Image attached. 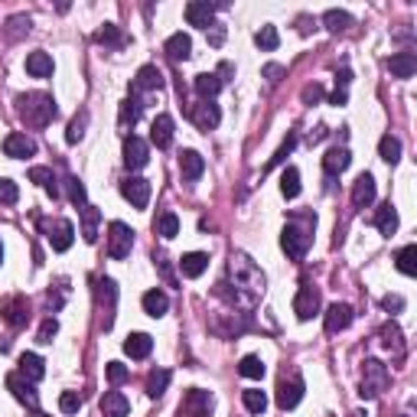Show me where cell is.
Returning a JSON list of instances; mask_svg holds the SVG:
<instances>
[{
	"label": "cell",
	"mask_w": 417,
	"mask_h": 417,
	"mask_svg": "<svg viewBox=\"0 0 417 417\" xmlns=\"http://www.w3.org/2000/svg\"><path fill=\"white\" fill-rule=\"evenodd\" d=\"M215 294L229 300L231 307L255 310V303L264 294V274L258 271V264L248 255H231L229 258V281H222Z\"/></svg>",
	"instance_id": "1"
},
{
	"label": "cell",
	"mask_w": 417,
	"mask_h": 417,
	"mask_svg": "<svg viewBox=\"0 0 417 417\" xmlns=\"http://www.w3.org/2000/svg\"><path fill=\"white\" fill-rule=\"evenodd\" d=\"M313 229H316V219L313 215H300V219H290L281 231V248L287 251V258L294 261H303L313 245Z\"/></svg>",
	"instance_id": "2"
},
{
	"label": "cell",
	"mask_w": 417,
	"mask_h": 417,
	"mask_svg": "<svg viewBox=\"0 0 417 417\" xmlns=\"http://www.w3.org/2000/svg\"><path fill=\"white\" fill-rule=\"evenodd\" d=\"M20 104V118L30 124V128H46L52 118H56V102L43 92H33V95H20L17 98Z\"/></svg>",
	"instance_id": "3"
},
{
	"label": "cell",
	"mask_w": 417,
	"mask_h": 417,
	"mask_svg": "<svg viewBox=\"0 0 417 417\" xmlns=\"http://www.w3.org/2000/svg\"><path fill=\"white\" fill-rule=\"evenodd\" d=\"M388 382H392V375H388V368H385L378 358H365V362H362V385H358V394H362V398H378V394L388 388Z\"/></svg>",
	"instance_id": "4"
},
{
	"label": "cell",
	"mask_w": 417,
	"mask_h": 417,
	"mask_svg": "<svg viewBox=\"0 0 417 417\" xmlns=\"http://www.w3.org/2000/svg\"><path fill=\"white\" fill-rule=\"evenodd\" d=\"M134 248V231L124 222H111L108 225V258L111 261H124Z\"/></svg>",
	"instance_id": "5"
},
{
	"label": "cell",
	"mask_w": 417,
	"mask_h": 417,
	"mask_svg": "<svg viewBox=\"0 0 417 417\" xmlns=\"http://www.w3.org/2000/svg\"><path fill=\"white\" fill-rule=\"evenodd\" d=\"M294 313H297V320H313V316L320 313V290L310 281L300 284L297 300H294Z\"/></svg>",
	"instance_id": "6"
},
{
	"label": "cell",
	"mask_w": 417,
	"mask_h": 417,
	"mask_svg": "<svg viewBox=\"0 0 417 417\" xmlns=\"http://www.w3.org/2000/svg\"><path fill=\"white\" fill-rule=\"evenodd\" d=\"M212 414V394L209 392H193L183 394V404H179V417H209Z\"/></svg>",
	"instance_id": "7"
},
{
	"label": "cell",
	"mask_w": 417,
	"mask_h": 417,
	"mask_svg": "<svg viewBox=\"0 0 417 417\" xmlns=\"http://www.w3.org/2000/svg\"><path fill=\"white\" fill-rule=\"evenodd\" d=\"M147 160H150V150H147V140L144 137H124V167L128 170H144Z\"/></svg>",
	"instance_id": "8"
},
{
	"label": "cell",
	"mask_w": 417,
	"mask_h": 417,
	"mask_svg": "<svg viewBox=\"0 0 417 417\" xmlns=\"http://www.w3.org/2000/svg\"><path fill=\"white\" fill-rule=\"evenodd\" d=\"M121 196L128 199L134 209H147V203H150V183L144 176H128L121 183Z\"/></svg>",
	"instance_id": "9"
},
{
	"label": "cell",
	"mask_w": 417,
	"mask_h": 417,
	"mask_svg": "<svg viewBox=\"0 0 417 417\" xmlns=\"http://www.w3.org/2000/svg\"><path fill=\"white\" fill-rule=\"evenodd\" d=\"M300 398H303V378H300V375H290V378L284 375L281 385H277V404H281L284 411H290L300 404Z\"/></svg>",
	"instance_id": "10"
},
{
	"label": "cell",
	"mask_w": 417,
	"mask_h": 417,
	"mask_svg": "<svg viewBox=\"0 0 417 417\" xmlns=\"http://www.w3.org/2000/svg\"><path fill=\"white\" fill-rule=\"evenodd\" d=\"M95 287H98V303L104 307V330H111V326H114V303H118V287H114V281H111V277H98V281H95Z\"/></svg>",
	"instance_id": "11"
},
{
	"label": "cell",
	"mask_w": 417,
	"mask_h": 417,
	"mask_svg": "<svg viewBox=\"0 0 417 417\" xmlns=\"http://www.w3.org/2000/svg\"><path fill=\"white\" fill-rule=\"evenodd\" d=\"M189 118H193V124H196L199 131H215L222 121V111H219V104H212V102H199L189 108Z\"/></svg>",
	"instance_id": "12"
},
{
	"label": "cell",
	"mask_w": 417,
	"mask_h": 417,
	"mask_svg": "<svg viewBox=\"0 0 417 417\" xmlns=\"http://www.w3.org/2000/svg\"><path fill=\"white\" fill-rule=\"evenodd\" d=\"M7 388L13 392V398L23 401L26 408L40 414V394L33 392V382H26L23 375H7Z\"/></svg>",
	"instance_id": "13"
},
{
	"label": "cell",
	"mask_w": 417,
	"mask_h": 417,
	"mask_svg": "<svg viewBox=\"0 0 417 417\" xmlns=\"http://www.w3.org/2000/svg\"><path fill=\"white\" fill-rule=\"evenodd\" d=\"M0 313H4L7 326L20 330V326H26V320H30V303H26V297H10L0 303Z\"/></svg>",
	"instance_id": "14"
},
{
	"label": "cell",
	"mask_w": 417,
	"mask_h": 417,
	"mask_svg": "<svg viewBox=\"0 0 417 417\" xmlns=\"http://www.w3.org/2000/svg\"><path fill=\"white\" fill-rule=\"evenodd\" d=\"M163 88V72L157 66H140L134 75V85H131V92H160Z\"/></svg>",
	"instance_id": "15"
},
{
	"label": "cell",
	"mask_w": 417,
	"mask_h": 417,
	"mask_svg": "<svg viewBox=\"0 0 417 417\" xmlns=\"http://www.w3.org/2000/svg\"><path fill=\"white\" fill-rule=\"evenodd\" d=\"M352 316H356V313H352L349 303H332V307L326 310V332H330V336H336V332L349 330Z\"/></svg>",
	"instance_id": "16"
},
{
	"label": "cell",
	"mask_w": 417,
	"mask_h": 417,
	"mask_svg": "<svg viewBox=\"0 0 417 417\" xmlns=\"http://www.w3.org/2000/svg\"><path fill=\"white\" fill-rule=\"evenodd\" d=\"M186 20H189V26L209 30L215 20V4H209V0H193V4H186Z\"/></svg>",
	"instance_id": "17"
},
{
	"label": "cell",
	"mask_w": 417,
	"mask_h": 417,
	"mask_svg": "<svg viewBox=\"0 0 417 417\" xmlns=\"http://www.w3.org/2000/svg\"><path fill=\"white\" fill-rule=\"evenodd\" d=\"M375 176L372 173H362V176L356 179V186H352V205L356 209H368V205L375 203Z\"/></svg>",
	"instance_id": "18"
},
{
	"label": "cell",
	"mask_w": 417,
	"mask_h": 417,
	"mask_svg": "<svg viewBox=\"0 0 417 417\" xmlns=\"http://www.w3.org/2000/svg\"><path fill=\"white\" fill-rule=\"evenodd\" d=\"M4 154L13 157V160H23V157H33L36 154V140L26 134H7L4 140Z\"/></svg>",
	"instance_id": "19"
},
{
	"label": "cell",
	"mask_w": 417,
	"mask_h": 417,
	"mask_svg": "<svg viewBox=\"0 0 417 417\" xmlns=\"http://www.w3.org/2000/svg\"><path fill=\"white\" fill-rule=\"evenodd\" d=\"M72 241H75V225L68 219H59L56 225L49 229V245L52 251H68L72 248Z\"/></svg>",
	"instance_id": "20"
},
{
	"label": "cell",
	"mask_w": 417,
	"mask_h": 417,
	"mask_svg": "<svg viewBox=\"0 0 417 417\" xmlns=\"http://www.w3.org/2000/svg\"><path fill=\"white\" fill-rule=\"evenodd\" d=\"M179 173H183L186 183H196V179L205 173L203 154H199V150H183V154H179Z\"/></svg>",
	"instance_id": "21"
},
{
	"label": "cell",
	"mask_w": 417,
	"mask_h": 417,
	"mask_svg": "<svg viewBox=\"0 0 417 417\" xmlns=\"http://www.w3.org/2000/svg\"><path fill=\"white\" fill-rule=\"evenodd\" d=\"M349 163H352V154L346 147H332L323 157V170H326V176H339L342 170H349Z\"/></svg>",
	"instance_id": "22"
},
{
	"label": "cell",
	"mask_w": 417,
	"mask_h": 417,
	"mask_svg": "<svg viewBox=\"0 0 417 417\" xmlns=\"http://www.w3.org/2000/svg\"><path fill=\"white\" fill-rule=\"evenodd\" d=\"M150 140H154L160 150H167V147L173 144V118L170 114H157L154 124H150Z\"/></svg>",
	"instance_id": "23"
},
{
	"label": "cell",
	"mask_w": 417,
	"mask_h": 417,
	"mask_svg": "<svg viewBox=\"0 0 417 417\" xmlns=\"http://www.w3.org/2000/svg\"><path fill=\"white\" fill-rule=\"evenodd\" d=\"M20 375H23L26 382H43V375H46V362L36 352H23L20 356Z\"/></svg>",
	"instance_id": "24"
},
{
	"label": "cell",
	"mask_w": 417,
	"mask_h": 417,
	"mask_svg": "<svg viewBox=\"0 0 417 417\" xmlns=\"http://www.w3.org/2000/svg\"><path fill=\"white\" fill-rule=\"evenodd\" d=\"M163 52H167V56H170L173 62H186L189 56H193V40H189L186 33H173L170 40H167V46H163Z\"/></svg>",
	"instance_id": "25"
},
{
	"label": "cell",
	"mask_w": 417,
	"mask_h": 417,
	"mask_svg": "<svg viewBox=\"0 0 417 417\" xmlns=\"http://www.w3.org/2000/svg\"><path fill=\"white\" fill-rule=\"evenodd\" d=\"M131 401L121 392H104L102 398V417H128Z\"/></svg>",
	"instance_id": "26"
},
{
	"label": "cell",
	"mask_w": 417,
	"mask_h": 417,
	"mask_svg": "<svg viewBox=\"0 0 417 417\" xmlns=\"http://www.w3.org/2000/svg\"><path fill=\"white\" fill-rule=\"evenodd\" d=\"M388 68H392L394 78H411L417 72V56L414 52H394L388 59Z\"/></svg>",
	"instance_id": "27"
},
{
	"label": "cell",
	"mask_w": 417,
	"mask_h": 417,
	"mask_svg": "<svg viewBox=\"0 0 417 417\" xmlns=\"http://www.w3.org/2000/svg\"><path fill=\"white\" fill-rule=\"evenodd\" d=\"M124 352H128L131 358H147L154 352V339H150L147 332H131L128 339H124Z\"/></svg>",
	"instance_id": "28"
},
{
	"label": "cell",
	"mask_w": 417,
	"mask_h": 417,
	"mask_svg": "<svg viewBox=\"0 0 417 417\" xmlns=\"http://www.w3.org/2000/svg\"><path fill=\"white\" fill-rule=\"evenodd\" d=\"M205 267H209V258H205L203 251H189V255L179 258V271H183V277H203Z\"/></svg>",
	"instance_id": "29"
},
{
	"label": "cell",
	"mask_w": 417,
	"mask_h": 417,
	"mask_svg": "<svg viewBox=\"0 0 417 417\" xmlns=\"http://www.w3.org/2000/svg\"><path fill=\"white\" fill-rule=\"evenodd\" d=\"M193 88H196V95L203 98V102H212L215 95L222 92V78L215 75V72H203V75H196Z\"/></svg>",
	"instance_id": "30"
},
{
	"label": "cell",
	"mask_w": 417,
	"mask_h": 417,
	"mask_svg": "<svg viewBox=\"0 0 417 417\" xmlns=\"http://www.w3.org/2000/svg\"><path fill=\"white\" fill-rule=\"evenodd\" d=\"M78 215H82V238H85L88 245H95V241H98V222H102V212H98L95 205H85V209H78Z\"/></svg>",
	"instance_id": "31"
},
{
	"label": "cell",
	"mask_w": 417,
	"mask_h": 417,
	"mask_svg": "<svg viewBox=\"0 0 417 417\" xmlns=\"http://www.w3.org/2000/svg\"><path fill=\"white\" fill-rule=\"evenodd\" d=\"M26 72L33 78H49L52 75V56L49 52H30V56H26Z\"/></svg>",
	"instance_id": "32"
},
{
	"label": "cell",
	"mask_w": 417,
	"mask_h": 417,
	"mask_svg": "<svg viewBox=\"0 0 417 417\" xmlns=\"http://www.w3.org/2000/svg\"><path fill=\"white\" fill-rule=\"evenodd\" d=\"M140 303H144V313H147V316H154V320L170 310V297H167L163 290H147Z\"/></svg>",
	"instance_id": "33"
},
{
	"label": "cell",
	"mask_w": 417,
	"mask_h": 417,
	"mask_svg": "<svg viewBox=\"0 0 417 417\" xmlns=\"http://www.w3.org/2000/svg\"><path fill=\"white\" fill-rule=\"evenodd\" d=\"M375 225H378V231H382L385 238H392L394 231H398V212H394L392 203H385L378 212H375Z\"/></svg>",
	"instance_id": "34"
},
{
	"label": "cell",
	"mask_w": 417,
	"mask_h": 417,
	"mask_svg": "<svg viewBox=\"0 0 417 417\" xmlns=\"http://www.w3.org/2000/svg\"><path fill=\"white\" fill-rule=\"evenodd\" d=\"M140 111H144V104H140V98H137V95L124 98V102H121V114H118L121 128H124V131H128V128H134L137 121H140Z\"/></svg>",
	"instance_id": "35"
},
{
	"label": "cell",
	"mask_w": 417,
	"mask_h": 417,
	"mask_svg": "<svg viewBox=\"0 0 417 417\" xmlns=\"http://www.w3.org/2000/svg\"><path fill=\"white\" fill-rule=\"evenodd\" d=\"M154 231L160 235V238H176L179 235V215L176 212H160L157 215V222H154Z\"/></svg>",
	"instance_id": "36"
},
{
	"label": "cell",
	"mask_w": 417,
	"mask_h": 417,
	"mask_svg": "<svg viewBox=\"0 0 417 417\" xmlns=\"http://www.w3.org/2000/svg\"><path fill=\"white\" fill-rule=\"evenodd\" d=\"M394 267H398L401 274H408V277H414L417 274V245H404L394 255Z\"/></svg>",
	"instance_id": "37"
},
{
	"label": "cell",
	"mask_w": 417,
	"mask_h": 417,
	"mask_svg": "<svg viewBox=\"0 0 417 417\" xmlns=\"http://www.w3.org/2000/svg\"><path fill=\"white\" fill-rule=\"evenodd\" d=\"M382 346H385V349H394V358L404 356V339H401V330L394 323H385L382 326Z\"/></svg>",
	"instance_id": "38"
},
{
	"label": "cell",
	"mask_w": 417,
	"mask_h": 417,
	"mask_svg": "<svg viewBox=\"0 0 417 417\" xmlns=\"http://www.w3.org/2000/svg\"><path fill=\"white\" fill-rule=\"evenodd\" d=\"M167 385H170V368H154V372L147 375V394L150 398H160L167 392Z\"/></svg>",
	"instance_id": "39"
},
{
	"label": "cell",
	"mask_w": 417,
	"mask_h": 417,
	"mask_svg": "<svg viewBox=\"0 0 417 417\" xmlns=\"http://www.w3.org/2000/svg\"><path fill=\"white\" fill-rule=\"evenodd\" d=\"M323 23H326L330 33H342V30H349V26H352V17L346 13V10H326Z\"/></svg>",
	"instance_id": "40"
},
{
	"label": "cell",
	"mask_w": 417,
	"mask_h": 417,
	"mask_svg": "<svg viewBox=\"0 0 417 417\" xmlns=\"http://www.w3.org/2000/svg\"><path fill=\"white\" fill-rule=\"evenodd\" d=\"M281 193H284V199H297L300 196V170L297 167H287V170H284Z\"/></svg>",
	"instance_id": "41"
},
{
	"label": "cell",
	"mask_w": 417,
	"mask_h": 417,
	"mask_svg": "<svg viewBox=\"0 0 417 417\" xmlns=\"http://www.w3.org/2000/svg\"><path fill=\"white\" fill-rule=\"evenodd\" d=\"M30 179H33V183H40V186H46V193H49L52 199H59V186H56V176H52V170H46V167H33V170H30Z\"/></svg>",
	"instance_id": "42"
},
{
	"label": "cell",
	"mask_w": 417,
	"mask_h": 417,
	"mask_svg": "<svg viewBox=\"0 0 417 417\" xmlns=\"http://www.w3.org/2000/svg\"><path fill=\"white\" fill-rule=\"evenodd\" d=\"M378 154H382L385 163H392V167H394V163L401 160V140H398V137H392V134H385L382 144H378Z\"/></svg>",
	"instance_id": "43"
},
{
	"label": "cell",
	"mask_w": 417,
	"mask_h": 417,
	"mask_svg": "<svg viewBox=\"0 0 417 417\" xmlns=\"http://www.w3.org/2000/svg\"><path fill=\"white\" fill-rule=\"evenodd\" d=\"M255 43H258V49L274 52V49H277V43H281V36H277V26H261V30L255 33Z\"/></svg>",
	"instance_id": "44"
},
{
	"label": "cell",
	"mask_w": 417,
	"mask_h": 417,
	"mask_svg": "<svg viewBox=\"0 0 417 417\" xmlns=\"http://www.w3.org/2000/svg\"><path fill=\"white\" fill-rule=\"evenodd\" d=\"M297 140H300V137H297V131H290V134L284 137V144L277 147V154L271 157V163H267V170H274V167H281V163L287 160L290 154H294V147H297Z\"/></svg>",
	"instance_id": "45"
},
{
	"label": "cell",
	"mask_w": 417,
	"mask_h": 417,
	"mask_svg": "<svg viewBox=\"0 0 417 417\" xmlns=\"http://www.w3.org/2000/svg\"><path fill=\"white\" fill-rule=\"evenodd\" d=\"M241 401H245V408L251 411V414H264V411H267V394L258 392V388H248V392H241Z\"/></svg>",
	"instance_id": "46"
},
{
	"label": "cell",
	"mask_w": 417,
	"mask_h": 417,
	"mask_svg": "<svg viewBox=\"0 0 417 417\" xmlns=\"http://www.w3.org/2000/svg\"><path fill=\"white\" fill-rule=\"evenodd\" d=\"M66 189H68V199H72V203H75L78 209H85V205H88L85 183H82V179H78V176H68V179H66Z\"/></svg>",
	"instance_id": "47"
},
{
	"label": "cell",
	"mask_w": 417,
	"mask_h": 417,
	"mask_svg": "<svg viewBox=\"0 0 417 417\" xmlns=\"http://www.w3.org/2000/svg\"><path fill=\"white\" fill-rule=\"evenodd\" d=\"M238 375H245V378H264V362L258 356H245L238 362Z\"/></svg>",
	"instance_id": "48"
},
{
	"label": "cell",
	"mask_w": 417,
	"mask_h": 417,
	"mask_svg": "<svg viewBox=\"0 0 417 417\" xmlns=\"http://www.w3.org/2000/svg\"><path fill=\"white\" fill-rule=\"evenodd\" d=\"M98 43H102V46H114V49H118V46H124V36H121V30L114 23H104L102 30H98Z\"/></svg>",
	"instance_id": "49"
},
{
	"label": "cell",
	"mask_w": 417,
	"mask_h": 417,
	"mask_svg": "<svg viewBox=\"0 0 417 417\" xmlns=\"http://www.w3.org/2000/svg\"><path fill=\"white\" fill-rule=\"evenodd\" d=\"M85 124H88V111H78L75 118H72V124H68V134H66L68 144H78V140H82V134H85Z\"/></svg>",
	"instance_id": "50"
},
{
	"label": "cell",
	"mask_w": 417,
	"mask_h": 417,
	"mask_svg": "<svg viewBox=\"0 0 417 417\" xmlns=\"http://www.w3.org/2000/svg\"><path fill=\"white\" fill-rule=\"evenodd\" d=\"M20 189L13 179H0V205H17Z\"/></svg>",
	"instance_id": "51"
},
{
	"label": "cell",
	"mask_w": 417,
	"mask_h": 417,
	"mask_svg": "<svg viewBox=\"0 0 417 417\" xmlns=\"http://www.w3.org/2000/svg\"><path fill=\"white\" fill-rule=\"evenodd\" d=\"M78 408H82V398H78V392H62L59 394V411H62V414H75Z\"/></svg>",
	"instance_id": "52"
},
{
	"label": "cell",
	"mask_w": 417,
	"mask_h": 417,
	"mask_svg": "<svg viewBox=\"0 0 417 417\" xmlns=\"http://www.w3.org/2000/svg\"><path fill=\"white\" fill-rule=\"evenodd\" d=\"M131 378V372H128V365H121V362H108V382L118 388V385H124Z\"/></svg>",
	"instance_id": "53"
},
{
	"label": "cell",
	"mask_w": 417,
	"mask_h": 417,
	"mask_svg": "<svg viewBox=\"0 0 417 417\" xmlns=\"http://www.w3.org/2000/svg\"><path fill=\"white\" fill-rule=\"evenodd\" d=\"M56 332H59V323H56V320H46V323L40 326V342H52Z\"/></svg>",
	"instance_id": "54"
},
{
	"label": "cell",
	"mask_w": 417,
	"mask_h": 417,
	"mask_svg": "<svg viewBox=\"0 0 417 417\" xmlns=\"http://www.w3.org/2000/svg\"><path fill=\"white\" fill-rule=\"evenodd\" d=\"M382 307L398 313V310H404V297H398V294H388V297H382Z\"/></svg>",
	"instance_id": "55"
},
{
	"label": "cell",
	"mask_w": 417,
	"mask_h": 417,
	"mask_svg": "<svg viewBox=\"0 0 417 417\" xmlns=\"http://www.w3.org/2000/svg\"><path fill=\"white\" fill-rule=\"evenodd\" d=\"M154 261H157V267H160V274H163V277H167V284H176V277H173V274H170V261H167V258H163V255H157Z\"/></svg>",
	"instance_id": "56"
},
{
	"label": "cell",
	"mask_w": 417,
	"mask_h": 417,
	"mask_svg": "<svg viewBox=\"0 0 417 417\" xmlns=\"http://www.w3.org/2000/svg\"><path fill=\"white\" fill-rule=\"evenodd\" d=\"M320 98H323V88H320V85H307V88H303V102H307V104L320 102Z\"/></svg>",
	"instance_id": "57"
},
{
	"label": "cell",
	"mask_w": 417,
	"mask_h": 417,
	"mask_svg": "<svg viewBox=\"0 0 417 417\" xmlns=\"http://www.w3.org/2000/svg\"><path fill=\"white\" fill-rule=\"evenodd\" d=\"M222 43H225V26H215L212 33H209V46H215V49H219Z\"/></svg>",
	"instance_id": "58"
},
{
	"label": "cell",
	"mask_w": 417,
	"mask_h": 417,
	"mask_svg": "<svg viewBox=\"0 0 417 417\" xmlns=\"http://www.w3.org/2000/svg\"><path fill=\"white\" fill-rule=\"evenodd\" d=\"M264 75L271 78V82H277V75H284V68L281 66H267V68H264Z\"/></svg>",
	"instance_id": "59"
},
{
	"label": "cell",
	"mask_w": 417,
	"mask_h": 417,
	"mask_svg": "<svg viewBox=\"0 0 417 417\" xmlns=\"http://www.w3.org/2000/svg\"><path fill=\"white\" fill-rule=\"evenodd\" d=\"M330 102H332V104H346V88H336Z\"/></svg>",
	"instance_id": "60"
},
{
	"label": "cell",
	"mask_w": 417,
	"mask_h": 417,
	"mask_svg": "<svg viewBox=\"0 0 417 417\" xmlns=\"http://www.w3.org/2000/svg\"><path fill=\"white\" fill-rule=\"evenodd\" d=\"M349 417H365V411H352V414Z\"/></svg>",
	"instance_id": "61"
},
{
	"label": "cell",
	"mask_w": 417,
	"mask_h": 417,
	"mask_svg": "<svg viewBox=\"0 0 417 417\" xmlns=\"http://www.w3.org/2000/svg\"><path fill=\"white\" fill-rule=\"evenodd\" d=\"M0 261H4V245H0Z\"/></svg>",
	"instance_id": "62"
}]
</instances>
